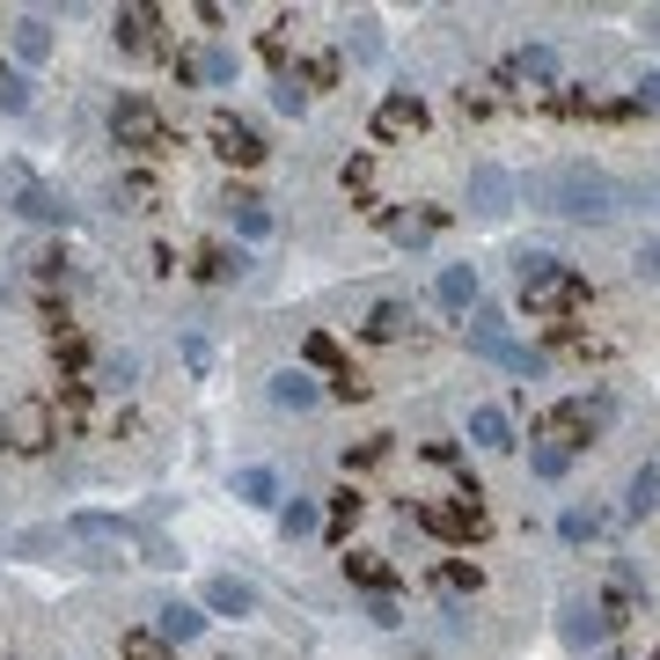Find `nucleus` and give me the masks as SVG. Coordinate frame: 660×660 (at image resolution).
Masks as SVG:
<instances>
[{"label":"nucleus","mask_w":660,"mask_h":660,"mask_svg":"<svg viewBox=\"0 0 660 660\" xmlns=\"http://www.w3.org/2000/svg\"><path fill=\"white\" fill-rule=\"evenodd\" d=\"M529 198H536L543 213H565V220H610L624 198H616V184L594 162H558V170H543V176H529Z\"/></svg>","instance_id":"f257e3e1"},{"label":"nucleus","mask_w":660,"mask_h":660,"mask_svg":"<svg viewBox=\"0 0 660 660\" xmlns=\"http://www.w3.org/2000/svg\"><path fill=\"white\" fill-rule=\"evenodd\" d=\"M513 279H521V309L529 316H580L587 309V279L565 257L529 250V257H513Z\"/></svg>","instance_id":"f03ea898"},{"label":"nucleus","mask_w":660,"mask_h":660,"mask_svg":"<svg viewBox=\"0 0 660 660\" xmlns=\"http://www.w3.org/2000/svg\"><path fill=\"white\" fill-rule=\"evenodd\" d=\"M610 418H616L610 396H565V404H551V412L536 418V440H551V448H565V455H580Z\"/></svg>","instance_id":"7ed1b4c3"},{"label":"nucleus","mask_w":660,"mask_h":660,"mask_svg":"<svg viewBox=\"0 0 660 660\" xmlns=\"http://www.w3.org/2000/svg\"><path fill=\"white\" fill-rule=\"evenodd\" d=\"M111 140H118L125 154H162V147H176V132L162 125V111L147 96H118L111 103Z\"/></svg>","instance_id":"20e7f679"},{"label":"nucleus","mask_w":660,"mask_h":660,"mask_svg":"<svg viewBox=\"0 0 660 660\" xmlns=\"http://www.w3.org/2000/svg\"><path fill=\"white\" fill-rule=\"evenodd\" d=\"M412 521L440 543H477L485 536V507H477V499H418Z\"/></svg>","instance_id":"39448f33"},{"label":"nucleus","mask_w":660,"mask_h":660,"mask_svg":"<svg viewBox=\"0 0 660 660\" xmlns=\"http://www.w3.org/2000/svg\"><path fill=\"white\" fill-rule=\"evenodd\" d=\"M206 132H213V154H220V162H235V170H257V162L271 154L265 132H257L250 118H235V111H213V125H206Z\"/></svg>","instance_id":"423d86ee"},{"label":"nucleus","mask_w":660,"mask_h":660,"mask_svg":"<svg viewBox=\"0 0 660 660\" xmlns=\"http://www.w3.org/2000/svg\"><path fill=\"white\" fill-rule=\"evenodd\" d=\"M67 536L81 543V551H96L89 565H118V558H125V543H132V529H125V521H111V513H73Z\"/></svg>","instance_id":"0eeeda50"},{"label":"nucleus","mask_w":660,"mask_h":660,"mask_svg":"<svg viewBox=\"0 0 660 660\" xmlns=\"http://www.w3.org/2000/svg\"><path fill=\"white\" fill-rule=\"evenodd\" d=\"M594 610L610 616V632H616V624H632V616L646 610V572H638L632 558H616L610 565V587H602V602H594Z\"/></svg>","instance_id":"6e6552de"},{"label":"nucleus","mask_w":660,"mask_h":660,"mask_svg":"<svg viewBox=\"0 0 660 660\" xmlns=\"http://www.w3.org/2000/svg\"><path fill=\"white\" fill-rule=\"evenodd\" d=\"M513 198H521V184H513L499 162H477V170H470V213L477 220H507Z\"/></svg>","instance_id":"1a4fd4ad"},{"label":"nucleus","mask_w":660,"mask_h":660,"mask_svg":"<svg viewBox=\"0 0 660 660\" xmlns=\"http://www.w3.org/2000/svg\"><path fill=\"white\" fill-rule=\"evenodd\" d=\"M301 360H309V367L323 374V382H331V396H367V382L352 374V367H345L338 338H323V331H309V338H301Z\"/></svg>","instance_id":"9d476101"},{"label":"nucleus","mask_w":660,"mask_h":660,"mask_svg":"<svg viewBox=\"0 0 660 660\" xmlns=\"http://www.w3.org/2000/svg\"><path fill=\"white\" fill-rule=\"evenodd\" d=\"M499 81H507V89H558V51L551 45H521L507 67H499Z\"/></svg>","instance_id":"9b49d317"},{"label":"nucleus","mask_w":660,"mask_h":660,"mask_svg":"<svg viewBox=\"0 0 660 660\" xmlns=\"http://www.w3.org/2000/svg\"><path fill=\"white\" fill-rule=\"evenodd\" d=\"M558 632H565V646H572V653H594V646L610 638V616L594 610V602H580V594H572V602L558 610Z\"/></svg>","instance_id":"f8f14e48"},{"label":"nucleus","mask_w":660,"mask_h":660,"mask_svg":"<svg viewBox=\"0 0 660 660\" xmlns=\"http://www.w3.org/2000/svg\"><path fill=\"white\" fill-rule=\"evenodd\" d=\"M243 73V59L228 45H206V51H192V59H176V81H206V89H228Z\"/></svg>","instance_id":"ddd939ff"},{"label":"nucleus","mask_w":660,"mask_h":660,"mask_svg":"<svg viewBox=\"0 0 660 660\" xmlns=\"http://www.w3.org/2000/svg\"><path fill=\"white\" fill-rule=\"evenodd\" d=\"M418 125H426V103H418L412 89H396V96H382V111H374V140H412Z\"/></svg>","instance_id":"4468645a"},{"label":"nucleus","mask_w":660,"mask_h":660,"mask_svg":"<svg viewBox=\"0 0 660 660\" xmlns=\"http://www.w3.org/2000/svg\"><path fill=\"white\" fill-rule=\"evenodd\" d=\"M220 213L235 220V228H243L250 243H265V235H271V213H265V198H257V192H243V184H228V192H220Z\"/></svg>","instance_id":"2eb2a0df"},{"label":"nucleus","mask_w":660,"mask_h":660,"mask_svg":"<svg viewBox=\"0 0 660 660\" xmlns=\"http://www.w3.org/2000/svg\"><path fill=\"white\" fill-rule=\"evenodd\" d=\"M0 426H8V440H15V448H45V440L59 433V426H51V412H45V404H15V412L0 418Z\"/></svg>","instance_id":"dca6fc26"},{"label":"nucleus","mask_w":660,"mask_h":660,"mask_svg":"<svg viewBox=\"0 0 660 660\" xmlns=\"http://www.w3.org/2000/svg\"><path fill=\"white\" fill-rule=\"evenodd\" d=\"M154 632H162V646H192V638L206 632V610H192V602H162V610H154Z\"/></svg>","instance_id":"f3484780"},{"label":"nucleus","mask_w":660,"mask_h":660,"mask_svg":"<svg viewBox=\"0 0 660 660\" xmlns=\"http://www.w3.org/2000/svg\"><path fill=\"white\" fill-rule=\"evenodd\" d=\"M206 610H213V616H250V610H257V594H250V580L220 572V580H206Z\"/></svg>","instance_id":"a211bd4d"},{"label":"nucleus","mask_w":660,"mask_h":660,"mask_svg":"<svg viewBox=\"0 0 660 660\" xmlns=\"http://www.w3.org/2000/svg\"><path fill=\"white\" fill-rule=\"evenodd\" d=\"M15 213L45 220V228H67V220H73V206H67L59 192H45V184H30V176H23V198H15Z\"/></svg>","instance_id":"6ab92c4d"},{"label":"nucleus","mask_w":660,"mask_h":660,"mask_svg":"<svg viewBox=\"0 0 660 660\" xmlns=\"http://www.w3.org/2000/svg\"><path fill=\"white\" fill-rule=\"evenodd\" d=\"M345 580L367 587V594H390L396 572H390V558H374V551H345Z\"/></svg>","instance_id":"aec40b11"},{"label":"nucleus","mask_w":660,"mask_h":660,"mask_svg":"<svg viewBox=\"0 0 660 660\" xmlns=\"http://www.w3.org/2000/svg\"><path fill=\"white\" fill-rule=\"evenodd\" d=\"M470 440L499 455V448H513V418L499 412V404H477V412H470Z\"/></svg>","instance_id":"412c9836"},{"label":"nucleus","mask_w":660,"mask_h":660,"mask_svg":"<svg viewBox=\"0 0 660 660\" xmlns=\"http://www.w3.org/2000/svg\"><path fill=\"white\" fill-rule=\"evenodd\" d=\"M316 396H323V390L301 374V367H279V374H271V404H279V412H309Z\"/></svg>","instance_id":"4be33fe9"},{"label":"nucleus","mask_w":660,"mask_h":660,"mask_svg":"<svg viewBox=\"0 0 660 660\" xmlns=\"http://www.w3.org/2000/svg\"><path fill=\"white\" fill-rule=\"evenodd\" d=\"M8 37H15V59H23V67L51 59V23H45V15H23V23L8 30Z\"/></svg>","instance_id":"5701e85b"},{"label":"nucleus","mask_w":660,"mask_h":660,"mask_svg":"<svg viewBox=\"0 0 660 660\" xmlns=\"http://www.w3.org/2000/svg\"><path fill=\"white\" fill-rule=\"evenodd\" d=\"M507 316H491V309H477V323H470V352H485V360H507Z\"/></svg>","instance_id":"b1692460"},{"label":"nucleus","mask_w":660,"mask_h":660,"mask_svg":"<svg viewBox=\"0 0 660 660\" xmlns=\"http://www.w3.org/2000/svg\"><path fill=\"white\" fill-rule=\"evenodd\" d=\"M154 23H162L154 8H118V23H111V30H118L125 51H147V45H154Z\"/></svg>","instance_id":"393cba45"},{"label":"nucleus","mask_w":660,"mask_h":660,"mask_svg":"<svg viewBox=\"0 0 660 660\" xmlns=\"http://www.w3.org/2000/svg\"><path fill=\"white\" fill-rule=\"evenodd\" d=\"M440 301H448V309H477V265H448L440 271Z\"/></svg>","instance_id":"a878e982"},{"label":"nucleus","mask_w":660,"mask_h":660,"mask_svg":"<svg viewBox=\"0 0 660 660\" xmlns=\"http://www.w3.org/2000/svg\"><path fill=\"white\" fill-rule=\"evenodd\" d=\"M279 529H287V543L293 536H316V529H323V507H316V499H287V507H279Z\"/></svg>","instance_id":"bb28decb"},{"label":"nucleus","mask_w":660,"mask_h":660,"mask_svg":"<svg viewBox=\"0 0 660 660\" xmlns=\"http://www.w3.org/2000/svg\"><path fill=\"white\" fill-rule=\"evenodd\" d=\"M235 499H243V507H271V499H279V477H271V470H235Z\"/></svg>","instance_id":"cd10ccee"},{"label":"nucleus","mask_w":660,"mask_h":660,"mask_svg":"<svg viewBox=\"0 0 660 660\" xmlns=\"http://www.w3.org/2000/svg\"><path fill=\"white\" fill-rule=\"evenodd\" d=\"M433 228H440V213H390V235L404 250H418V243H433Z\"/></svg>","instance_id":"c85d7f7f"},{"label":"nucleus","mask_w":660,"mask_h":660,"mask_svg":"<svg viewBox=\"0 0 660 660\" xmlns=\"http://www.w3.org/2000/svg\"><path fill=\"white\" fill-rule=\"evenodd\" d=\"M404 331H412V309H404V301H382V309L367 316V338H404Z\"/></svg>","instance_id":"c756f323"},{"label":"nucleus","mask_w":660,"mask_h":660,"mask_svg":"<svg viewBox=\"0 0 660 660\" xmlns=\"http://www.w3.org/2000/svg\"><path fill=\"white\" fill-rule=\"evenodd\" d=\"M243 265H250V257H243V250H198V271H206V279H243Z\"/></svg>","instance_id":"7c9ffc66"},{"label":"nucleus","mask_w":660,"mask_h":660,"mask_svg":"<svg viewBox=\"0 0 660 660\" xmlns=\"http://www.w3.org/2000/svg\"><path fill=\"white\" fill-rule=\"evenodd\" d=\"M499 367H513L521 382H543V374H551V352H536V345H507V360Z\"/></svg>","instance_id":"2f4dec72"},{"label":"nucleus","mask_w":660,"mask_h":660,"mask_svg":"<svg viewBox=\"0 0 660 660\" xmlns=\"http://www.w3.org/2000/svg\"><path fill=\"white\" fill-rule=\"evenodd\" d=\"M529 470L551 485V477H565V470H572V455H565V448H551V440H529Z\"/></svg>","instance_id":"473e14b6"},{"label":"nucleus","mask_w":660,"mask_h":660,"mask_svg":"<svg viewBox=\"0 0 660 660\" xmlns=\"http://www.w3.org/2000/svg\"><path fill=\"white\" fill-rule=\"evenodd\" d=\"M624 507H632L638 521H646V513L660 507V470H653V463H646V470H638V477H632V499H624Z\"/></svg>","instance_id":"72a5a7b5"},{"label":"nucleus","mask_w":660,"mask_h":660,"mask_svg":"<svg viewBox=\"0 0 660 660\" xmlns=\"http://www.w3.org/2000/svg\"><path fill=\"white\" fill-rule=\"evenodd\" d=\"M433 587H440V594H448V602H455V594H477V572H470L463 558H448V565H440V572H433Z\"/></svg>","instance_id":"f704fd0d"},{"label":"nucleus","mask_w":660,"mask_h":660,"mask_svg":"<svg viewBox=\"0 0 660 660\" xmlns=\"http://www.w3.org/2000/svg\"><path fill=\"white\" fill-rule=\"evenodd\" d=\"M162 653H170V646H162L154 624H132V632H125V660H162Z\"/></svg>","instance_id":"c9c22d12"},{"label":"nucleus","mask_w":660,"mask_h":660,"mask_svg":"<svg viewBox=\"0 0 660 660\" xmlns=\"http://www.w3.org/2000/svg\"><path fill=\"white\" fill-rule=\"evenodd\" d=\"M293 81H301V89H331V81H338V59L316 51V59H301V67H293Z\"/></svg>","instance_id":"e433bc0d"},{"label":"nucleus","mask_w":660,"mask_h":660,"mask_svg":"<svg viewBox=\"0 0 660 660\" xmlns=\"http://www.w3.org/2000/svg\"><path fill=\"white\" fill-rule=\"evenodd\" d=\"M271 103H279L287 118H301V111H309V89H301L293 73H279V89H271Z\"/></svg>","instance_id":"4c0bfd02"},{"label":"nucleus","mask_w":660,"mask_h":660,"mask_svg":"<svg viewBox=\"0 0 660 660\" xmlns=\"http://www.w3.org/2000/svg\"><path fill=\"white\" fill-rule=\"evenodd\" d=\"M0 111H30V73H0Z\"/></svg>","instance_id":"58836bf2"},{"label":"nucleus","mask_w":660,"mask_h":660,"mask_svg":"<svg viewBox=\"0 0 660 660\" xmlns=\"http://www.w3.org/2000/svg\"><path fill=\"white\" fill-rule=\"evenodd\" d=\"M558 529H565V543H587V536H594V529H602V521H594V513H587V507H572V513H565V521H558Z\"/></svg>","instance_id":"ea45409f"},{"label":"nucleus","mask_w":660,"mask_h":660,"mask_svg":"<svg viewBox=\"0 0 660 660\" xmlns=\"http://www.w3.org/2000/svg\"><path fill=\"white\" fill-rule=\"evenodd\" d=\"M352 513H360V491L345 485L338 499H331V529H338V536H345V529H352Z\"/></svg>","instance_id":"a19ab883"},{"label":"nucleus","mask_w":660,"mask_h":660,"mask_svg":"<svg viewBox=\"0 0 660 660\" xmlns=\"http://www.w3.org/2000/svg\"><path fill=\"white\" fill-rule=\"evenodd\" d=\"M390 455V440H360V448H345V470H367V463H382Z\"/></svg>","instance_id":"79ce46f5"},{"label":"nucleus","mask_w":660,"mask_h":660,"mask_svg":"<svg viewBox=\"0 0 660 660\" xmlns=\"http://www.w3.org/2000/svg\"><path fill=\"white\" fill-rule=\"evenodd\" d=\"M345 45H352V51H360V59H374V23H367V15H360V23H352V30H345Z\"/></svg>","instance_id":"37998d69"},{"label":"nucleus","mask_w":660,"mask_h":660,"mask_svg":"<svg viewBox=\"0 0 660 660\" xmlns=\"http://www.w3.org/2000/svg\"><path fill=\"white\" fill-rule=\"evenodd\" d=\"M367 616H374V624H404V610H396V594H374V602H367Z\"/></svg>","instance_id":"c03bdc74"},{"label":"nucleus","mask_w":660,"mask_h":660,"mask_svg":"<svg viewBox=\"0 0 660 660\" xmlns=\"http://www.w3.org/2000/svg\"><path fill=\"white\" fill-rule=\"evenodd\" d=\"M638 271H646V279H660V235H646V243H638Z\"/></svg>","instance_id":"a18cd8bd"},{"label":"nucleus","mask_w":660,"mask_h":660,"mask_svg":"<svg viewBox=\"0 0 660 660\" xmlns=\"http://www.w3.org/2000/svg\"><path fill=\"white\" fill-rule=\"evenodd\" d=\"M638 111H660V73H646V81H638Z\"/></svg>","instance_id":"49530a36"}]
</instances>
